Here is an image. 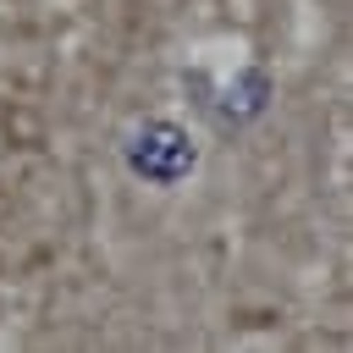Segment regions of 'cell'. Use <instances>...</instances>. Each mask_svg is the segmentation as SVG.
I'll return each instance as SVG.
<instances>
[{"mask_svg": "<svg viewBox=\"0 0 353 353\" xmlns=\"http://www.w3.org/2000/svg\"><path fill=\"white\" fill-rule=\"evenodd\" d=\"M193 160H199L193 138H188L182 127H171V121H149V127H138L132 143H127V165H132L143 182H154V188L182 182V176L193 171Z\"/></svg>", "mask_w": 353, "mask_h": 353, "instance_id": "obj_1", "label": "cell"}]
</instances>
